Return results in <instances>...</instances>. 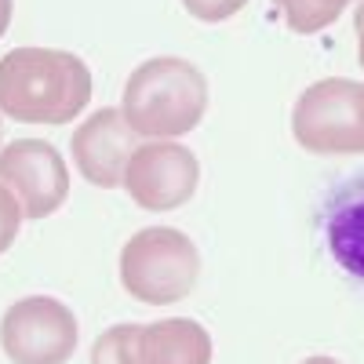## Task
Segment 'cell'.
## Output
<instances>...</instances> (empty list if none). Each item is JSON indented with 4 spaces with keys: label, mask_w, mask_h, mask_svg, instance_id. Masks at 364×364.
<instances>
[{
    "label": "cell",
    "mask_w": 364,
    "mask_h": 364,
    "mask_svg": "<svg viewBox=\"0 0 364 364\" xmlns=\"http://www.w3.org/2000/svg\"><path fill=\"white\" fill-rule=\"evenodd\" d=\"M91 102V70L58 48H15L0 58V113L18 124H70Z\"/></svg>",
    "instance_id": "obj_1"
},
{
    "label": "cell",
    "mask_w": 364,
    "mask_h": 364,
    "mask_svg": "<svg viewBox=\"0 0 364 364\" xmlns=\"http://www.w3.org/2000/svg\"><path fill=\"white\" fill-rule=\"evenodd\" d=\"M208 109V80L204 73L175 55L146 58L132 70L124 84L120 113L135 135L146 139H178L193 132Z\"/></svg>",
    "instance_id": "obj_2"
},
{
    "label": "cell",
    "mask_w": 364,
    "mask_h": 364,
    "mask_svg": "<svg viewBox=\"0 0 364 364\" xmlns=\"http://www.w3.org/2000/svg\"><path fill=\"white\" fill-rule=\"evenodd\" d=\"M200 277L197 245L171 226H146L120 248V284L146 306L186 299Z\"/></svg>",
    "instance_id": "obj_3"
},
{
    "label": "cell",
    "mask_w": 364,
    "mask_h": 364,
    "mask_svg": "<svg viewBox=\"0 0 364 364\" xmlns=\"http://www.w3.org/2000/svg\"><path fill=\"white\" fill-rule=\"evenodd\" d=\"M291 135L314 157L364 154V84L328 77L295 99Z\"/></svg>",
    "instance_id": "obj_4"
},
{
    "label": "cell",
    "mask_w": 364,
    "mask_h": 364,
    "mask_svg": "<svg viewBox=\"0 0 364 364\" xmlns=\"http://www.w3.org/2000/svg\"><path fill=\"white\" fill-rule=\"evenodd\" d=\"M77 317L51 295H29L4 310L0 346L15 364H66L77 350Z\"/></svg>",
    "instance_id": "obj_5"
},
{
    "label": "cell",
    "mask_w": 364,
    "mask_h": 364,
    "mask_svg": "<svg viewBox=\"0 0 364 364\" xmlns=\"http://www.w3.org/2000/svg\"><path fill=\"white\" fill-rule=\"evenodd\" d=\"M0 186L11 190L26 219H48L70 197V168L44 139H18L0 149Z\"/></svg>",
    "instance_id": "obj_6"
},
{
    "label": "cell",
    "mask_w": 364,
    "mask_h": 364,
    "mask_svg": "<svg viewBox=\"0 0 364 364\" xmlns=\"http://www.w3.org/2000/svg\"><path fill=\"white\" fill-rule=\"evenodd\" d=\"M200 182V164L186 146L154 139L139 146L128 171H124V190L142 211H175L190 204Z\"/></svg>",
    "instance_id": "obj_7"
},
{
    "label": "cell",
    "mask_w": 364,
    "mask_h": 364,
    "mask_svg": "<svg viewBox=\"0 0 364 364\" xmlns=\"http://www.w3.org/2000/svg\"><path fill=\"white\" fill-rule=\"evenodd\" d=\"M135 149V132L120 109L91 113L73 132V164L99 190L124 186V171Z\"/></svg>",
    "instance_id": "obj_8"
},
{
    "label": "cell",
    "mask_w": 364,
    "mask_h": 364,
    "mask_svg": "<svg viewBox=\"0 0 364 364\" xmlns=\"http://www.w3.org/2000/svg\"><path fill=\"white\" fill-rule=\"evenodd\" d=\"M324 240H328V255L339 262V269L364 281V171L328 190Z\"/></svg>",
    "instance_id": "obj_9"
},
{
    "label": "cell",
    "mask_w": 364,
    "mask_h": 364,
    "mask_svg": "<svg viewBox=\"0 0 364 364\" xmlns=\"http://www.w3.org/2000/svg\"><path fill=\"white\" fill-rule=\"evenodd\" d=\"M132 364H211V336L190 317L128 324Z\"/></svg>",
    "instance_id": "obj_10"
},
{
    "label": "cell",
    "mask_w": 364,
    "mask_h": 364,
    "mask_svg": "<svg viewBox=\"0 0 364 364\" xmlns=\"http://www.w3.org/2000/svg\"><path fill=\"white\" fill-rule=\"evenodd\" d=\"M277 4V11L284 15L288 29L291 33H321V29H328L331 22H336L353 0H273Z\"/></svg>",
    "instance_id": "obj_11"
},
{
    "label": "cell",
    "mask_w": 364,
    "mask_h": 364,
    "mask_svg": "<svg viewBox=\"0 0 364 364\" xmlns=\"http://www.w3.org/2000/svg\"><path fill=\"white\" fill-rule=\"evenodd\" d=\"M22 219H26V215H22V204L11 197V190L0 186V255H4V252L15 245Z\"/></svg>",
    "instance_id": "obj_12"
},
{
    "label": "cell",
    "mask_w": 364,
    "mask_h": 364,
    "mask_svg": "<svg viewBox=\"0 0 364 364\" xmlns=\"http://www.w3.org/2000/svg\"><path fill=\"white\" fill-rule=\"evenodd\" d=\"M245 4L248 0H182V8H186L193 18H200V22H226Z\"/></svg>",
    "instance_id": "obj_13"
},
{
    "label": "cell",
    "mask_w": 364,
    "mask_h": 364,
    "mask_svg": "<svg viewBox=\"0 0 364 364\" xmlns=\"http://www.w3.org/2000/svg\"><path fill=\"white\" fill-rule=\"evenodd\" d=\"M353 29H357V58H360V70H364V0L353 11Z\"/></svg>",
    "instance_id": "obj_14"
},
{
    "label": "cell",
    "mask_w": 364,
    "mask_h": 364,
    "mask_svg": "<svg viewBox=\"0 0 364 364\" xmlns=\"http://www.w3.org/2000/svg\"><path fill=\"white\" fill-rule=\"evenodd\" d=\"M8 26H11V0H0V37L8 33Z\"/></svg>",
    "instance_id": "obj_15"
},
{
    "label": "cell",
    "mask_w": 364,
    "mask_h": 364,
    "mask_svg": "<svg viewBox=\"0 0 364 364\" xmlns=\"http://www.w3.org/2000/svg\"><path fill=\"white\" fill-rule=\"evenodd\" d=\"M302 364H343V360H336V357H324V353H317V357H306Z\"/></svg>",
    "instance_id": "obj_16"
}]
</instances>
